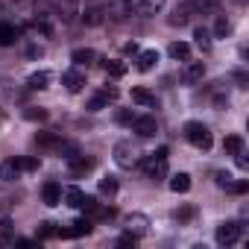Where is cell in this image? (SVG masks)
Segmentation results:
<instances>
[{"label": "cell", "instance_id": "cell-1", "mask_svg": "<svg viewBox=\"0 0 249 249\" xmlns=\"http://www.w3.org/2000/svg\"><path fill=\"white\" fill-rule=\"evenodd\" d=\"M141 147L135 144V141H117L114 144V164L117 167H123V170H132V167H138L141 164Z\"/></svg>", "mask_w": 249, "mask_h": 249}, {"label": "cell", "instance_id": "cell-2", "mask_svg": "<svg viewBox=\"0 0 249 249\" xmlns=\"http://www.w3.org/2000/svg\"><path fill=\"white\" fill-rule=\"evenodd\" d=\"M185 141H188L191 147H196V150H211V144H214L211 129L205 126V123H199V120L185 123Z\"/></svg>", "mask_w": 249, "mask_h": 249}, {"label": "cell", "instance_id": "cell-3", "mask_svg": "<svg viewBox=\"0 0 249 249\" xmlns=\"http://www.w3.org/2000/svg\"><path fill=\"white\" fill-rule=\"evenodd\" d=\"M141 167L147 179H164L167 176V147H159L153 156H141Z\"/></svg>", "mask_w": 249, "mask_h": 249}, {"label": "cell", "instance_id": "cell-4", "mask_svg": "<svg viewBox=\"0 0 249 249\" xmlns=\"http://www.w3.org/2000/svg\"><path fill=\"white\" fill-rule=\"evenodd\" d=\"M240 234H243V226L240 223H234V220H229V223H220L217 226V243L220 246H231V243H237L240 240Z\"/></svg>", "mask_w": 249, "mask_h": 249}, {"label": "cell", "instance_id": "cell-5", "mask_svg": "<svg viewBox=\"0 0 249 249\" xmlns=\"http://www.w3.org/2000/svg\"><path fill=\"white\" fill-rule=\"evenodd\" d=\"M129 126H132V132H138L141 138H153V135L159 132V123H156L153 114H135Z\"/></svg>", "mask_w": 249, "mask_h": 249}, {"label": "cell", "instance_id": "cell-6", "mask_svg": "<svg viewBox=\"0 0 249 249\" xmlns=\"http://www.w3.org/2000/svg\"><path fill=\"white\" fill-rule=\"evenodd\" d=\"M114 100H117V88H114V85H111V88H108V85H103V88L88 100V108H91V111H100V108H106V106H108V103H114Z\"/></svg>", "mask_w": 249, "mask_h": 249}, {"label": "cell", "instance_id": "cell-7", "mask_svg": "<svg viewBox=\"0 0 249 249\" xmlns=\"http://www.w3.org/2000/svg\"><path fill=\"white\" fill-rule=\"evenodd\" d=\"M91 229H94V220L82 217V220L71 223V229H56V237H82V234H91Z\"/></svg>", "mask_w": 249, "mask_h": 249}, {"label": "cell", "instance_id": "cell-8", "mask_svg": "<svg viewBox=\"0 0 249 249\" xmlns=\"http://www.w3.org/2000/svg\"><path fill=\"white\" fill-rule=\"evenodd\" d=\"M179 76H182L185 85H196V82H202V76H205V65H202V62H188Z\"/></svg>", "mask_w": 249, "mask_h": 249}, {"label": "cell", "instance_id": "cell-9", "mask_svg": "<svg viewBox=\"0 0 249 249\" xmlns=\"http://www.w3.org/2000/svg\"><path fill=\"white\" fill-rule=\"evenodd\" d=\"M62 85H65L71 94H76V91H82V88H85V73H82L79 68H71V71H65V73H62Z\"/></svg>", "mask_w": 249, "mask_h": 249}, {"label": "cell", "instance_id": "cell-10", "mask_svg": "<svg viewBox=\"0 0 249 249\" xmlns=\"http://www.w3.org/2000/svg\"><path fill=\"white\" fill-rule=\"evenodd\" d=\"M126 15H132V0H114L111 6H106V18L111 21H126Z\"/></svg>", "mask_w": 249, "mask_h": 249}, {"label": "cell", "instance_id": "cell-11", "mask_svg": "<svg viewBox=\"0 0 249 249\" xmlns=\"http://www.w3.org/2000/svg\"><path fill=\"white\" fill-rule=\"evenodd\" d=\"M68 167H71V176H85V173L94 170V159H85L82 153H76V156L68 159Z\"/></svg>", "mask_w": 249, "mask_h": 249}, {"label": "cell", "instance_id": "cell-12", "mask_svg": "<svg viewBox=\"0 0 249 249\" xmlns=\"http://www.w3.org/2000/svg\"><path fill=\"white\" fill-rule=\"evenodd\" d=\"M82 15V24L85 27H100L103 21H106V6H100V3H91L85 12H79Z\"/></svg>", "mask_w": 249, "mask_h": 249}, {"label": "cell", "instance_id": "cell-13", "mask_svg": "<svg viewBox=\"0 0 249 249\" xmlns=\"http://www.w3.org/2000/svg\"><path fill=\"white\" fill-rule=\"evenodd\" d=\"M147 226H150V220L144 217V214H132V217H126V234H132V237H144L147 234Z\"/></svg>", "mask_w": 249, "mask_h": 249}, {"label": "cell", "instance_id": "cell-14", "mask_svg": "<svg viewBox=\"0 0 249 249\" xmlns=\"http://www.w3.org/2000/svg\"><path fill=\"white\" fill-rule=\"evenodd\" d=\"M41 199H44V205H59L62 202V185L59 182H44V188H41Z\"/></svg>", "mask_w": 249, "mask_h": 249}, {"label": "cell", "instance_id": "cell-15", "mask_svg": "<svg viewBox=\"0 0 249 249\" xmlns=\"http://www.w3.org/2000/svg\"><path fill=\"white\" fill-rule=\"evenodd\" d=\"M21 38V30L15 27V24H0V47H12L15 41Z\"/></svg>", "mask_w": 249, "mask_h": 249}, {"label": "cell", "instance_id": "cell-16", "mask_svg": "<svg viewBox=\"0 0 249 249\" xmlns=\"http://www.w3.org/2000/svg\"><path fill=\"white\" fill-rule=\"evenodd\" d=\"M191 15H194L191 3H182V6H176V9H173V15L167 18V24H170V27H185V24L191 21Z\"/></svg>", "mask_w": 249, "mask_h": 249}, {"label": "cell", "instance_id": "cell-17", "mask_svg": "<svg viewBox=\"0 0 249 249\" xmlns=\"http://www.w3.org/2000/svg\"><path fill=\"white\" fill-rule=\"evenodd\" d=\"M76 15H79V0H59V18L62 21H76Z\"/></svg>", "mask_w": 249, "mask_h": 249}, {"label": "cell", "instance_id": "cell-18", "mask_svg": "<svg viewBox=\"0 0 249 249\" xmlns=\"http://www.w3.org/2000/svg\"><path fill=\"white\" fill-rule=\"evenodd\" d=\"M97 59V53L91 50V47H76L73 53H71V62L76 65V68H85V65H91Z\"/></svg>", "mask_w": 249, "mask_h": 249}, {"label": "cell", "instance_id": "cell-19", "mask_svg": "<svg viewBox=\"0 0 249 249\" xmlns=\"http://www.w3.org/2000/svg\"><path fill=\"white\" fill-rule=\"evenodd\" d=\"M33 27H36L41 36H47V38H50V36H53V15H50V12H38V15H36V21H33Z\"/></svg>", "mask_w": 249, "mask_h": 249}, {"label": "cell", "instance_id": "cell-20", "mask_svg": "<svg viewBox=\"0 0 249 249\" xmlns=\"http://www.w3.org/2000/svg\"><path fill=\"white\" fill-rule=\"evenodd\" d=\"M167 53H170V59H176V62H188V59H191V44H188V41H173V44L167 47Z\"/></svg>", "mask_w": 249, "mask_h": 249}, {"label": "cell", "instance_id": "cell-21", "mask_svg": "<svg viewBox=\"0 0 249 249\" xmlns=\"http://www.w3.org/2000/svg\"><path fill=\"white\" fill-rule=\"evenodd\" d=\"M50 85V71H36L30 79H27V88L30 91H44Z\"/></svg>", "mask_w": 249, "mask_h": 249}, {"label": "cell", "instance_id": "cell-22", "mask_svg": "<svg viewBox=\"0 0 249 249\" xmlns=\"http://www.w3.org/2000/svg\"><path fill=\"white\" fill-rule=\"evenodd\" d=\"M132 103H138L144 108H156V94L147 88H132Z\"/></svg>", "mask_w": 249, "mask_h": 249}, {"label": "cell", "instance_id": "cell-23", "mask_svg": "<svg viewBox=\"0 0 249 249\" xmlns=\"http://www.w3.org/2000/svg\"><path fill=\"white\" fill-rule=\"evenodd\" d=\"M18 176H21V167H18L15 159H6L3 164H0V179H3V182H15Z\"/></svg>", "mask_w": 249, "mask_h": 249}, {"label": "cell", "instance_id": "cell-24", "mask_svg": "<svg viewBox=\"0 0 249 249\" xmlns=\"http://www.w3.org/2000/svg\"><path fill=\"white\" fill-rule=\"evenodd\" d=\"M62 141H65V138H59V135H53V132H38V135H36V144L44 147V150H53V153L59 150Z\"/></svg>", "mask_w": 249, "mask_h": 249}, {"label": "cell", "instance_id": "cell-25", "mask_svg": "<svg viewBox=\"0 0 249 249\" xmlns=\"http://www.w3.org/2000/svg\"><path fill=\"white\" fill-rule=\"evenodd\" d=\"M156 62H159V53H156V50H144V53H138V71H141V73L153 71Z\"/></svg>", "mask_w": 249, "mask_h": 249}, {"label": "cell", "instance_id": "cell-26", "mask_svg": "<svg viewBox=\"0 0 249 249\" xmlns=\"http://www.w3.org/2000/svg\"><path fill=\"white\" fill-rule=\"evenodd\" d=\"M15 243V226L12 220H0V246H12Z\"/></svg>", "mask_w": 249, "mask_h": 249}, {"label": "cell", "instance_id": "cell-27", "mask_svg": "<svg viewBox=\"0 0 249 249\" xmlns=\"http://www.w3.org/2000/svg\"><path fill=\"white\" fill-rule=\"evenodd\" d=\"M194 44H196L202 53H208V50H211V33H208L205 27H196V30H194Z\"/></svg>", "mask_w": 249, "mask_h": 249}, {"label": "cell", "instance_id": "cell-28", "mask_svg": "<svg viewBox=\"0 0 249 249\" xmlns=\"http://www.w3.org/2000/svg\"><path fill=\"white\" fill-rule=\"evenodd\" d=\"M170 191H173V194H188V191H191V176H188V173H176V176L170 179Z\"/></svg>", "mask_w": 249, "mask_h": 249}, {"label": "cell", "instance_id": "cell-29", "mask_svg": "<svg viewBox=\"0 0 249 249\" xmlns=\"http://www.w3.org/2000/svg\"><path fill=\"white\" fill-rule=\"evenodd\" d=\"M100 65H103V71H106L108 76H114V79L126 73V65H123V62H117V59H103Z\"/></svg>", "mask_w": 249, "mask_h": 249}, {"label": "cell", "instance_id": "cell-30", "mask_svg": "<svg viewBox=\"0 0 249 249\" xmlns=\"http://www.w3.org/2000/svg\"><path fill=\"white\" fill-rule=\"evenodd\" d=\"M65 202H68L71 208H82V202H85V194H82L79 188H65Z\"/></svg>", "mask_w": 249, "mask_h": 249}, {"label": "cell", "instance_id": "cell-31", "mask_svg": "<svg viewBox=\"0 0 249 249\" xmlns=\"http://www.w3.org/2000/svg\"><path fill=\"white\" fill-rule=\"evenodd\" d=\"M161 6H164V0H138V6H135V9H138L141 15H156Z\"/></svg>", "mask_w": 249, "mask_h": 249}, {"label": "cell", "instance_id": "cell-32", "mask_svg": "<svg viewBox=\"0 0 249 249\" xmlns=\"http://www.w3.org/2000/svg\"><path fill=\"white\" fill-rule=\"evenodd\" d=\"M188 3H191L194 12H202V15H205V12H214V9L220 6V0H188Z\"/></svg>", "mask_w": 249, "mask_h": 249}, {"label": "cell", "instance_id": "cell-33", "mask_svg": "<svg viewBox=\"0 0 249 249\" xmlns=\"http://www.w3.org/2000/svg\"><path fill=\"white\" fill-rule=\"evenodd\" d=\"M24 117L33 120V123H41V120H47V108H41V106H27V108H24Z\"/></svg>", "mask_w": 249, "mask_h": 249}, {"label": "cell", "instance_id": "cell-34", "mask_svg": "<svg viewBox=\"0 0 249 249\" xmlns=\"http://www.w3.org/2000/svg\"><path fill=\"white\" fill-rule=\"evenodd\" d=\"M223 150H226V156L240 153V150H243V138H240V135H229V138L223 141Z\"/></svg>", "mask_w": 249, "mask_h": 249}, {"label": "cell", "instance_id": "cell-35", "mask_svg": "<svg viewBox=\"0 0 249 249\" xmlns=\"http://www.w3.org/2000/svg\"><path fill=\"white\" fill-rule=\"evenodd\" d=\"M231 33V21L226 18V15H217V24H214V36L217 38H226Z\"/></svg>", "mask_w": 249, "mask_h": 249}, {"label": "cell", "instance_id": "cell-36", "mask_svg": "<svg viewBox=\"0 0 249 249\" xmlns=\"http://www.w3.org/2000/svg\"><path fill=\"white\" fill-rule=\"evenodd\" d=\"M194 217H196V208H194V205H185V208H176V211H173V220H176V223H188V220H194Z\"/></svg>", "mask_w": 249, "mask_h": 249}, {"label": "cell", "instance_id": "cell-37", "mask_svg": "<svg viewBox=\"0 0 249 249\" xmlns=\"http://www.w3.org/2000/svg\"><path fill=\"white\" fill-rule=\"evenodd\" d=\"M38 240H50V237H56V223H50V220H44V223H38Z\"/></svg>", "mask_w": 249, "mask_h": 249}, {"label": "cell", "instance_id": "cell-38", "mask_svg": "<svg viewBox=\"0 0 249 249\" xmlns=\"http://www.w3.org/2000/svg\"><path fill=\"white\" fill-rule=\"evenodd\" d=\"M100 191H103L106 196H114V194H117V179H114V176L100 179Z\"/></svg>", "mask_w": 249, "mask_h": 249}, {"label": "cell", "instance_id": "cell-39", "mask_svg": "<svg viewBox=\"0 0 249 249\" xmlns=\"http://www.w3.org/2000/svg\"><path fill=\"white\" fill-rule=\"evenodd\" d=\"M223 191H226V194H246V191H249V185H246L243 179H240V182H234V179H231Z\"/></svg>", "mask_w": 249, "mask_h": 249}, {"label": "cell", "instance_id": "cell-40", "mask_svg": "<svg viewBox=\"0 0 249 249\" xmlns=\"http://www.w3.org/2000/svg\"><path fill=\"white\" fill-rule=\"evenodd\" d=\"M132 117H135V114H132L129 108H120V111L114 114V120L120 123V126H129V123H132Z\"/></svg>", "mask_w": 249, "mask_h": 249}, {"label": "cell", "instance_id": "cell-41", "mask_svg": "<svg viewBox=\"0 0 249 249\" xmlns=\"http://www.w3.org/2000/svg\"><path fill=\"white\" fill-rule=\"evenodd\" d=\"M21 170H38V159H18Z\"/></svg>", "mask_w": 249, "mask_h": 249}, {"label": "cell", "instance_id": "cell-42", "mask_svg": "<svg viewBox=\"0 0 249 249\" xmlns=\"http://www.w3.org/2000/svg\"><path fill=\"white\" fill-rule=\"evenodd\" d=\"M234 82H237L240 88H246V85H249V73H246V71H234Z\"/></svg>", "mask_w": 249, "mask_h": 249}, {"label": "cell", "instance_id": "cell-43", "mask_svg": "<svg viewBox=\"0 0 249 249\" xmlns=\"http://www.w3.org/2000/svg\"><path fill=\"white\" fill-rule=\"evenodd\" d=\"M234 164H237L240 170H246V167H249V159H246V153H243V150H240V153H234Z\"/></svg>", "mask_w": 249, "mask_h": 249}, {"label": "cell", "instance_id": "cell-44", "mask_svg": "<svg viewBox=\"0 0 249 249\" xmlns=\"http://www.w3.org/2000/svg\"><path fill=\"white\" fill-rule=\"evenodd\" d=\"M138 243V237H132V234H123V237H117V246H135Z\"/></svg>", "mask_w": 249, "mask_h": 249}, {"label": "cell", "instance_id": "cell-45", "mask_svg": "<svg viewBox=\"0 0 249 249\" xmlns=\"http://www.w3.org/2000/svg\"><path fill=\"white\" fill-rule=\"evenodd\" d=\"M41 53H44V50H41L38 44H30V47H27V59H38Z\"/></svg>", "mask_w": 249, "mask_h": 249}, {"label": "cell", "instance_id": "cell-46", "mask_svg": "<svg viewBox=\"0 0 249 249\" xmlns=\"http://www.w3.org/2000/svg\"><path fill=\"white\" fill-rule=\"evenodd\" d=\"M15 3H18V6H27V3H33V0H15Z\"/></svg>", "mask_w": 249, "mask_h": 249}, {"label": "cell", "instance_id": "cell-47", "mask_svg": "<svg viewBox=\"0 0 249 249\" xmlns=\"http://www.w3.org/2000/svg\"><path fill=\"white\" fill-rule=\"evenodd\" d=\"M234 3H246V0H234Z\"/></svg>", "mask_w": 249, "mask_h": 249}, {"label": "cell", "instance_id": "cell-48", "mask_svg": "<svg viewBox=\"0 0 249 249\" xmlns=\"http://www.w3.org/2000/svg\"><path fill=\"white\" fill-rule=\"evenodd\" d=\"M185 3H188V0H185Z\"/></svg>", "mask_w": 249, "mask_h": 249}]
</instances>
